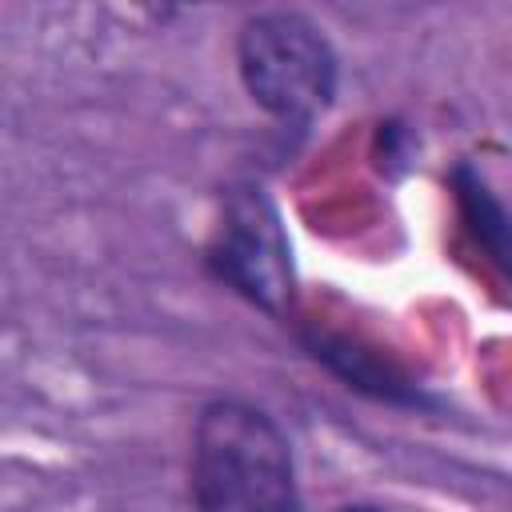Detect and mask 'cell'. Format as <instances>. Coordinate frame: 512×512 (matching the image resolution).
<instances>
[{
    "instance_id": "cell-4",
    "label": "cell",
    "mask_w": 512,
    "mask_h": 512,
    "mask_svg": "<svg viewBox=\"0 0 512 512\" xmlns=\"http://www.w3.org/2000/svg\"><path fill=\"white\" fill-rule=\"evenodd\" d=\"M340 512H380V508H340Z\"/></svg>"
},
{
    "instance_id": "cell-1",
    "label": "cell",
    "mask_w": 512,
    "mask_h": 512,
    "mask_svg": "<svg viewBox=\"0 0 512 512\" xmlns=\"http://www.w3.org/2000/svg\"><path fill=\"white\" fill-rule=\"evenodd\" d=\"M192 488L204 512H300L288 440L264 412L236 400L204 408Z\"/></svg>"
},
{
    "instance_id": "cell-3",
    "label": "cell",
    "mask_w": 512,
    "mask_h": 512,
    "mask_svg": "<svg viewBox=\"0 0 512 512\" xmlns=\"http://www.w3.org/2000/svg\"><path fill=\"white\" fill-rule=\"evenodd\" d=\"M220 272L264 308L284 304L292 292L288 244L264 196L244 192L228 204V224L220 232Z\"/></svg>"
},
{
    "instance_id": "cell-2",
    "label": "cell",
    "mask_w": 512,
    "mask_h": 512,
    "mask_svg": "<svg viewBox=\"0 0 512 512\" xmlns=\"http://www.w3.org/2000/svg\"><path fill=\"white\" fill-rule=\"evenodd\" d=\"M240 76L260 108L280 120H312L336 88V56L320 28L296 12H264L240 28Z\"/></svg>"
}]
</instances>
